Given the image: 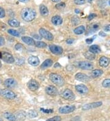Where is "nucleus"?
<instances>
[{
  "instance_id": "864d4df0",
  "label": "nucleus",
  "mask_w": 110,
  "mask_h": 121,
  "mask_svg": "<svg viewBox=\"0 0 110 121\" xmlns=\"http://www.w3.org/2000/svg\"><path fill=\"white\" fill-rule=\"evenodd\" d=\"M87 1H88V3H92V2L93 1H94V0H87Z\"/></svg>"
},
{
  "instance_id": "6e6d98bb",
  "label": "nucleus",
  "mask_w": 110,
  "mask_h": 121,
  "mask_svg": "<svg viewBox=\"0 0 110 121\" xmlns=\"http://www.w3.org/2000/svg\"><path fill=\"white\" fill-rule=\"evenodd\" d=\"M1 65H2V64H1V62L0 61V68L1 67Z\"/></svg>"
},
{
  "instance_id": "423d86ee",
  "label": "nucleus",
  "mask_w": 110,
  "mask_h": 121,
  "mask_svg": "<svg viewBox=\"0 0 110 121\" xmlns=\"http://www.w3.org/2000/svg\"><path fill=\"white\" fill-rule=\"evenodd\" d=\"M75 105H67L61 106L59 108V112L61 114H69L73 112L75 109Z\"/></svg>"
},
{
  "instance_id": "c85d7f7f",
  "label": "nucleus",
  "mask_w": 110,
  "mask_h": 121,
  "mask_svg": "<svg viewBox=\"0 0 110 121\" xmlns=\"http://www.w3.org/2000/svg\"><path fill=\"white\" fill-rule=\"evenodd\" d=\"M34 45L35 47L38 48H44L47 47V43L44 42H41V41H37L35 42V45Z\"/></svg>"
},
{
  "instance_id": "b1692460",
  "label": "nucleus",
  "mask_w": 110,
  "mask_h": 121,
  "mask_svg": "<svg viewBox=\"0 0 110 121\" xmlns=\"http://www.w3.org/2000/svg\"><path fill=\"white\" fill-rule=\"evenodd\" d=\"M40 12L41 13V15L44 17L47 16L49 14L48 9L45 5H41L40 6Z\"/></svg>"
},
{
  "instance_id": "bb28decb",
  "label": "nucleus",
  "mask_w": 110,
  "mask_h": 121,
  "mask_svg": "<svg viewBox=\"0 0 110 121\" xmlns=\"http://www.w3.org/2000/svg\"><path fill=\"white\" fill-rule=\"evenodd\" d=\"M26 116L29 118H34V117H36L38 116V114H37L36 111H35L34 109H31V110H29L27 112Z\"/></svg>"
},
{
  "instance_id": "f8f14e48",
  "label": "nucleus",
  "mask_w": 110,
  "mask_h": 121,
  "mask_svg": "<svg viewBox=\"0 0 110 121\" xmlns=\"http://www.w3.org/2000/svg\"><path fill=\"white\" fill-rule=\"evenodd\" d=\"M28 87L31 91H35L39 88V83L35 80L32 79L28 81Z\"/></svg>"
},
{
  "instance_id": "de8ad7c7",
  "label": "nucleus",
  "mask_w": 110,
  "mask_h": 121,
  "mask_svg": "<svg viewBox=\"0 0 110 121\" xmlns=\"http://www.w3.org/2000/svg\"><path fill=\"white\" fill-rule=\"evenodd\" d=\"M99 35H101V36H102V37H105L106 36V34L104 33V32H103V31H101V32H100V33H99Z\"/></svg>"
},
{
  "instance_id": "aec40b11",
  "label": "nucleus",
  "mask_w": 110,
  "mask_h": 121,
  "mask_svg": "<svg viewBox=\"0 0 110 121\" xmlns=\"http://www.w3.org/2000/svg\"><path fill=\"white\" fill-rule=\"evenodd\" d=\"M89 51L91 53H93V54L95 55V54L100 53L101 52V49L99 47V46L97 45H91L89 47Z\"/></svg>"
},
{
  "instance_id": "6e6552de",
  "label": "nucleus",
  "mask_w": 110,
  "mask_h": 121,
  "mask_svg": "<svg viewBox=\"0 0 110 121\" xmlns=\"http://www.w3.org/2000/svg\"><path fill=\"white\" fill-rule=\"evenodd\" d=\"M75 79L79 81L84 82V83H88L91 81V78L89 76L86 75V74L83 73H77L75 75Z\"/></svg>"
},
{
  "instance_id": "20e7f679",
  "label": "nucleus",
  "mask_w": 110,
  "mask_h": 121,
  "mask_svg": "<svg viewBox=\"0 0 110 121\" xmlns=\"http://www.w3.org/2000/svg\"><path fill=\"white\" fill-rule=\"evenodd\" d=\"M0 94L6 99H10V100L14 99L16 97V94L13 91L9 89H1L0 91Z\"/></svg>"
},
{
  "instance_id": "8fccbe9b",
  "label": "nucleus",
  "mask_w": 110,
  "mask_h": 121,
  "mask_svg": "<svg viewBox=\"0 0 110 121\" xmlns=\"http://www.w3.org/2000/svg\"><path fill=\"white\" fill-rule=\"evenodd\" d=\"M75 13H79V12H81V10H79V9H75Z\"/></svg>"
},
{
  "instance_id": "c03bdc74",
  "label": "nucleus",
  "mask_w": 110,
  "mask_h": 121,
  "mask_svg": "<svg viewBox=\"0 0 110 121\" xmlns=\"http://www.w3.org/2000/svg\"><path fill=\"white\" fill-rule=\"evenodd\" d=\"M95 17H97V15H96L95 13L90 14V15L88 16V20H92L93 18H94Z\"/></svg>"
},
{
  "instance_id": "f3484780",
  "label": "nucleus",
  "mask_w": 110,
  "mask_h": 121,
  "mask_svg": "<svg viewBox=\"0 0 110 121\" xmlns=\"http://www.w3.org/2000/svg\"><path fill=\"white\" fill-rule=\"evenodd\" d=\"M110 60L108 58L105 56H101L99 59V65L101 67H106L110 64Z\"/></svg>"
},
{
  "instance_id": "f03ea898",
  "label": "nucleus",
  "mask_w": 110,
  "mask_h": 121,
  "mask_svg": "<svg viewBox=\"0 0 110 121\" xmlns=\"http://www.w3.org/2000/svg\"><path fill=\"white\" fill-rule=\"evenodd\" d=\"M50 79L51 82L57 86H62L64 84V80L61 75L55 73H52L50 75Z\"/></svg>"
},
{
  "instance_id": "39448f33",
  "label": "nucleus",
  "mask_w": 110,
  "mask_h": 121,
  "mask_svg": "<svg viewBox=\"0 0 110 121\" xmlns=\"http://www.w3.org/2000/svg\"><path fill=\"white\" fill-rule=\"evenodd\" d=\"M39 32V34L40 35V36L42 37H44V39H45L46 40H50V41H51V40H53V34H51L50 32L46 30L45 29H44V28H40Z\"/></svg>"
},
{
  "instance_id": "c756f323",
  "label": "nucleus",
  "mask_w": 110,
  "mask_h": 121,
  "mask_svg": "<svg viewBox=\"0 0 110 121\" xmlns=\"http://www.w3.org/2000/svg\"><path fill=\"white\" fill-rule=\"evenodd\" d=\"M84 56H85L86 58H87L89 60H93L95 58V55L93 54V53H91L90 52H86V53H84Z\"/></svg>"
},
{
  "instance_id": "72a5a7b5",
  "label": "nucleus",
  "mask_w": 110,
  "mask_h": 121,
  "mask_svg": "<svg viewBox=\"0 0 110 121\" xmlns=\"http://www.w3.org/2000/svg\"><path fill=\"white\" fill-rule=\"evenodd\" d=\"M72 22L73 23L74 25H78V24L79 23L80 20H79V18L78 17L73 16V17L72 18Z\"/></svg>"
},
{
  "instance_id": "7c9ffc66",
  "label": "nucleus",
  "mask_w": 110,
  "mask_h": 121,
  "mask_svg": "<svg viewBox=\"0 0 110 121\" xmlns=\"http://www.w3.org/2000/svg\"><path fill=\"white\" fill-rule=\"evenodd\" d=\"M8 33H9L10 34H11L12 35H13L15 37H19L20 36V33L18 31H17V30H13V29H10L7 31Z\"/></svg>"
},
{
  "instance_id": "09e8293b",
  "label": "nucleus",
  "mask_w": 110,
  "mask_h": 121,
  "mask_svg": "<svg viewBox=\"0 0 110 121\" xmlns=\"http://www.w3.org/2000/svg\"><path fill=\"white\" fill-rule=\"evenodd\" d=\"M34 37H35V38L37 39H42L41 36H39V35H34Z\"/></svg>"
},
{
  "instance_id": "9d476101",
  "label": "nucleus",
  "mask_w": 110,
  "mask_h": 121,
  "mask_svg": "<svg viewBox=\"0 0 110 121\" xmlns=\"http://www.w3.org/2000/svg\"><path fill=\"white\" fill-rule=\"evenodd\" d=\"M102 105V102H93L91 104H86L82 106L83 110H89L91 109H94V108H98L99 106Z\"/></svg>"
},
{
  "instance_id": "c9c22d12",
  "label": "nucleus",
  "mask_w": 110,
  "mask_h": 121,
  "mask_svg": "<svg viewBox=\"0 0 110 121\" xmlns=\"http://www.w3.org/2000/svg\"><path fill=\"white\" fill-rule=\"evenodd\" d=\"M66 7V4L64 3H58L56 5V8L57 9H62Z\"/></svg>"
},
{
  "instance_id": "5701e85b",
  "label": "nucleus",
  "mask_w": 110,
  "mask_h": 121,
  "mask_svg": "<svg viewBox=\"0 0 110 121\" xmlns=\"http://www.w3.org/2000/svg\"><path fill=\"white\" fill-rule=\"evenodd\" d=\"M53 60L50 59H46L41 65V68L42 69H46L48 67H50L51 65H53Z\"/></svg>"
},
{
  "instance_id": "4be33fe9",
  "label": "nucleus",
  "mask_w": 110,
  "mask_h": 121,
  "mask_svg": "<svg viewBox=\"0 0 110 121\" xmlns=\"http://www.w3.org/2000/svg\"><path fill=\"white\" fill-rule=\"evenodd\" d=\"M103 73V70L100 69H95L94 70L92 71L91 72V77L92 78H98V77H100Z\"/></svg>"
},
{
  "instance_id": "1a4fd4ad",
  "label": "nucleus",
  "mask_w": 110,
  "mask_h": 121,
  "mask_svg": "<svg viewBox=\"0 0 110 121\" xmlns=\"http://www.w3.org/2000/svg\"><path fill=\"white\" fill-rule=\"evenodd\" d=\"M1 59L4 62H7L8 64H12L15 62V59L13 56L10 53H7V52L2 53Z\"/></svg>"
},
{
  "instance_id": "79ce46f5",
  "label": "nucleus",
  "mask_w": 110,
  "mask_h": 121,
  "mask_svg": "<svg viewBox=\"0 0 110 121\" xmlns=\"http://www.w3.org/2000/svg\"><path fill=\"white\" fill-rule=\"evenodd\" d=\"M95 36H96V35H95V36H94V37H92V38L87 39L86 40V42L88 44H91V43H92L93 40H94V39H95Z\"/></svg>"
},
{
  "instance_id": "603ef678",
  "label": "nucleus",
  "mask_w": 110,
  "mask_h": 121,
  "mask_svg": "<svg viewBox=\"0 0 110 121\" xmlns=\"http://www.w3.org/2000/svg\"><path fill=\"white\" fill-rule=\"evenodd\" d=\"M51 1L54 3H59L61 1V0H51Z\"/></svg>"
},
{
  "instance_id": "4468645a",
  "label": "nucleus",
  "mask_w": 110,
  "mask_h": 121,
  "mask_svg": "<svg viewBox=\"0 0 110 121\" xmlns=\"http://www.w3.org/2000/svg\"><path fill=\"white\" fill-rule=\"evenodd\" d=\"M75 89L80 94H87L89 92V89L84 84H78L75 86Z\"/></svg>"
},
{
  "instance_id": "ddd939ff",
  "label": "nucleus",
  "mask_w": 110,
  "mask_h": 121,
  "mask_svg": "<svg viewBox=\"0 0 110 121\" xmlns=\"http://www.w3.org/2000/svg\"><path fill=\"white\" fill-rule=\"evenodd\" d=\"M49 48H50L51 53L54 54V55H61L63 52V49L60 46L55 45H50Z\"/></svg>"
},
{
  "instance_id": "5fc2aeb1",
  "label": "nucleus",
  "mask_w": 110,
  "mask_h": 121,
  "mask_svg": "<svg viewBox=\"0 0 110 121\" xmlns=\"http://www.w3.org/2000/svg\"><path fill=\"white\" fill-rule=\"evenodd\" d=\"M1 57H2V53L1 52H0V58L1 59Z\"/></svg>"
},
{
  "instance_id": "412c9836",
  "label": "nucleus",
  "mask_w": 110,
  "mask_h": 121,
  "mask_svg": "<svg viewBox=\"0 0 110 121\" xmlns=\"http://www.w3.org/2000/svg\"><path fill=\"white\" fill-rule=\"evenodd\" d=\"M4 117L9 121H16L17 120L15 116L9 112H6L4 113Z\"/></svg>"
},
{
  "instance_id": "2f4dec72",
  "label": "nucleus",
  "mask_w": 110,
  "mask_h": 121,
  "mask_svg": "<svg viewBox=\"0 0 110 121\" xmlns=\"http://www.w3.org/2000/svg\"><path fill=\"white\" fill-rule=\"evenodd\" d=\"M102 86L104 87H110V78L103 80L102 82Z\"/></svg>"
},
{
  "instance_id": "37998d69",
  "label": "nucleus",
  "mask_w": 110,
  "mask_h": 121,
  "mask_svg": "<svg viewBox=\"0 0 110 121\" xmlns=\"http://www.w3.org/2000/svg\"><path fill=\"white\" fill-rule=\"evenodd\" d=\"M5 43V40L4 37L2 36H0V47L4 45Z\"/></svg>"
},
{
  "instance_id": "e433bc0d",
  "label": "nucleus",
  "mask_w": 110,
  "mask_h": 121,
  "mask_svg": "<svg viewBox=\"0 0 110 121\" xmlns=\"http://www.w3.org/2000/svg\"><path fill=\"white\" fill-rule=\"evenodd\" d=\"M74 3L77 5H82L86 3V0H74Z\"/></svg>"
},
{
  "instance_id": "a19ab883",
  "label": "nucleus",
  "mask_w": 110,
  "mask_h": 121,
  "mask_svg": "<svg viewBox=\"0 0 110 121\" xmlns=\"http://www.w3.org/2000/svg\"><path fill=\"white\" fill-rule=\"evenodd\" d=\"M15 48L17 50H20L23 48V45L21 43H17L15 46Z\"/></svg>"
},
{
  "instance_id": "a18cd8bd",
  "label": "nucleus",
  "mask_w": 110,
  "mask_h": 121,
  "mask_svg": "<svg viewBox=\"0 0 110 121\" xmlns=\"http://www.w3.org/2000/svg\"><path fill=\"white\" fill-rule=\"evenodd\" d=\"M66 42L68 43V44H72L74 42V39H69L67 40H66Z\"/></svg>"
},
{
  "instance_id": "393cba45",
  "label": "nucleus",
  "mask_w": 110,
  "mask_h": 121,
  "mask_svg": "<svg viewBox=\"0 0 110 121\" xmlns=\"http://www.w3.org/2000/svg\"><path fill=\"white\" fill-rule=\"evenodd\" d=\"M85 32V28L84 26H79L74 30V33L76 35H81Z\"/></svg>"
},
{
  "instance_id": "4c0bfd02",
  "label": "nucleus",
  "mask_w": 110,
  "mask_h": 121,
  "mask_svg": "<svg viewBox=\"0 0 110 121\" xmlns=\"http://www.w3.org/2000/svg\"><path fill=\"white\" fill-rule=\"evenodd\" d=\"M40 111L42 112H45V113H51L53 112V109H44V108H40Z\"/></svg>"
},
{
  "instance_id": "a211bd4d",
  "label": "nucleus",
  "mask_w": 110,
  "mask_h": 121,
  "mask_svg": "<svg viewBox=\"0 0 110 121\" xmlns=\"http://www.w3.org/2000/svg\"><path fill=\"white\" fill-rule=\"evenodd\" d=\"M63 20L59 15H55V16L51 18V22L53 25H54L57 26V25H61L62 23Z\"/></svg>"
},
{
  "instance_id": "58836bf2",
  "label": "nucleus",
  "mask_w": 110,
  "mask_h": 121,
  "mask_svg": "<svg viewBox=\"0 0 110 121\" xmlns=\"http://www.w3.org/2000/svg\"><path fill=\"white\" fill-rule=\"evenodd\" d=\"M5 17V11L3 8L0 7V18H4Z\"/></svg>"
},
{
  "instance_id": "ea45409f",
  "label": "nucleus",
  "mask_w": 110,
  "mask_h": 121,
  "mask_svg": "<svg viewBox=\"0 0 110 121\" xmlns=\"http://www.w3.org/2000/svg\"><path fill=\"white\" fill-rule=\"evenodd\" d=\"M6 28V25L0 21V31H3Z\"/></svg>"
},
{
  "instance_id": "0eeeda50",
  "label": "nucleus",
  "mask_w": 110,
  "mask_h": 121,
  "mask_svg": "<svg viewBox=\"0 0 110 121\" xmlns=\"http://www.w3.org/2000/svg\"><path fill=\"white\" fill-rule=\"evenodd\" d=\"M77 67L83 70H92L93 65L89 61H80L77 63Z\"/></svg>"
},
{
  "instance_id": "f257e3e1",
  "label": "nucleus",
  "mask_w": 110,
  "mask_h": 121,
  "mask_svg": "<svg viewBox=\"0 0 110 121\" xmlns=\"http://www.w3.org/2000/svg\"><path fill=\"white\" fill-rule=\"evenodd\" d=\"M21 16L22 19L26 22H30L35 19L36 17V12L31 8H25L22 10Z\"/></svg>"
},
{
  "instance_id": "49530a36",
  "label": "nucleus",
  "mask_w": 110,
  "mask_h": 121,
  "mask_svg": "<svg viewBox=\"0 0 110 121\" xmlns=\"http://www.w3.org/2000/svg\"><path fill=\"white\" fill-rule=\"evenodd\" d=\"M104 30L105 31H107V32L110 31V25H108L105 26V27L104 28Z\"/></svg>"
},
{
  "instance_id": "a878e982",
  "label": "nucleus",
  "mask_w": 110,
  "mask_h": 121,
  "mask_svg": "<svg viewBox=\"0 0 110 121\" xmlns=\"http://www.w3.org/2000/svg\"><path fill=\"white\" fill-rule=\"evenodd\" d=\"M8 23L9 25L14 28H17L20 26V22L16 19H10L8 21Z\"/></svg>"
},
{
  "instance_id": "4d7b16f0",
  "label": "nucleus",
  "mask_w": 110,
  "mask_h": 121,
  "mask_svg": "<svg viewBox=\"0 0 110 121\" xmlns=\"http://www.w3.org/2000/svg\"><path fill=\"white\" fill-rule=\"evenodd\" d=\"M109 4H110V1H109Z\"/></svg>"
},
{
  "instance_id": "f704fd0d",
  "label": "nucleus",
  "mask_w": 110,
  "mask_h": 121,
  "mask_svg": "<svg viewBox=\"0 0 110 121\" xmlns=\"http://www.w3.org/2000/svg\"><path fill=\"white\" fill-rule=\"evenodd\" d=\"M61 121V117L59 116H54L53 117H51V118L48 119V120H47L46 121Z\"/></svg>"
},
{
  "instance_id": "13d9d810",
  "label": "nucleus",
  "mask_w": 110,
  "mask_h": 121,
  "mask_svg": "<svg viewBox=\"0 0 110 121\" xmlns=\"http://www.w3.org/2000/svg\"></svg>"
},
{
  "instance_id": "9b49d317",
  "label": "nucleus",
  "mask_w": 110,
  "mask_h": 121,
  "mask_svg": "<svg viewBox=\"0 0 110 121\" xmlns=\"http://www.w3.org/2000/svg\"><path fill=\"white\" fill-rule=\"evenodd\" d=\"M45 92L50 96H56L58 94V90L55 86L49 85L46 87Z\"/></svg>"
},
{
  "instance_id": "6ab92c4d",
  "label": "nucleus",
  "mask_w": 110,
  "mask_h": 121,
  "mask_svg": "<svg viewBox=\"0 0 110 121\" xmlns=\"http://www.w3.org/2000/svg\"><path fill=\"white\" fill-rule=\"evenodd\" d=\"M22 40L26 44L29 45H35V41L31 37H27V36H23V37H22Z\"/></svg>"
},
{
  "instance_id": "3c124183",
  "label": "nucleus",
  "mask_w": 110,
  "mask_h": 121,
  "mask_svg": "<svg viewBox=\"0 0 110 121\" xmlns=\"http://www.w3.org/2000/svg\"><path fill=\"white\" fill-rule=\"evenodd\" d=\"M18 1L22 2V3H26V2H28L29 0H18Z\"/></svg>"
},
{
  "instance_id": "2eb2a0df",
  "label": "nucleus",
  "mask_w": 110,
  "mask_h": 121,
  "mask_svg": "<svg viewBox=\"0 0 110 121\" xmlns=\"http://www.w3.org/2000/svg\"><path fill=\"white\" fill-rule=\"evenodd\" d=\"M4 84L5 85V86L8 88H13L17 86V83L16 80L13 78H8L5 80L4 82Z\"/></svg>"
},
{
  "instance_id": "473e14b6",
  "label": "nucleus",
  "mask_w": 110,
  "mask_h": 121,
  "mask_svg": "<svg viewBox=\"0 0 110 121\" xmlns=\"http://www.w3.org/2000/svg\"><path fill=\"white\" fill-rule=\"evenodd\" d=\"M98 28H99V25H98V24H94V25H93L91 26V29L89 30L90 33H94V32H95L97 30H98Z\"/></svg>"
},
{
  "instance_id": "cd10ccee",
  "label": "nucleus",
  "mask_w": 110,
  "mask_h": 121,
  "mask_svg": "<svg viewBox=\"0 0 110 121\" xmlns=\"http://www.w3.org/2000/svg\"><path fill=\"white\" fill-rule=\"evenodd\" d=\"M17 119H20V120H25L26 117V114L25 113V112L24 111H20L18 112V114H17V116H15Z\"/></svg>"
},
{
  "instance_id": "7ed1b4c3",
  "label": "nucleus",
  "mask_w": 110,
  "mask_h": 121,
  "mask_svg": "<svg viewBox=\"0 0 110 121\" xmlns=\"http://www.w3.org/2000/svg\"><path fill=\"white\" fill-rule=\"evenodd\" d=\"M62 97L65 100L69 101H73L75 99V95L72 91L70 90L69 89H64L61 93Z\"/></svg>"
},
{
  "instance_id": "dca6fc26",
  "label": "nucleus",
  "mask_w": 110,
  "mask_h": 121,
  "mask_svg": "<svg viewBox=\"0 0 110 121\" xmlns=\"http://www.w3.org/2000/svg\"><path fill=\"white\" fill-rule=\"evenodd\" d=\"M28 63L30 64V65H32V66H37L39 65L40 63L39 59L38 58V57L35 56H31L28 59Z\"/></svg>"
}]
</instances>
